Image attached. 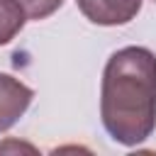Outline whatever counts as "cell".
<instances>
[{
    "label": "cell",
    "mask_w": 156,
    "mask_h": 156,
    "mask_svg": "<svg viewBox=\"0 0 156 156\" xmlns=\"http://www.w3.org/2000/svg\"><path fill=\"white\" fill-rule=\"evenodd\" d=\"M34 100V90L20 78L0 73V132H7L20 122L27 107Z\"/></svg>",
    "instance_id": "obj_2"
},
{
    "label": "cell",
    "mask_w": 156,
    "mask_h": 156,
    "mask_svg": "<svg viewBox=\"0 0 156 156\" xmlns=\"http://www.w3.org/2000/svg\"><path fill=\"white\" fill-rule=\"evenodd\" d=\"M27 15V20H46L49 15H54L63 0H17Z\"/></svg>",
    "instance_id": "obj_5"
},
{
    "label": "cell",
    "mask_w": 156,
    "mask_h": 156,
    "mask_svg": "<svg viewBox=\"0 0 156 156\" xmlns=\"http://www.w3.org/2000/svg\"><path fill=\"white\" fill-rule=\"evenodd\" d=\"M100 117L122 146H136L156 129V54L146 46L115 51L102 71Z\"/></svg>",
    "instance_id": "obj_1"
},
{
    "label": "cell",
    "mask_w": 156,
    "mask_h": 156,
    "mask_svg": "<svg viewBox=\"0 0 156 156\" xmlns=\"http://www.w3.org/2000/svg\"><path fill=\"white\" fill-rule=\"evenodd\" d=\"M27 22V15L17 0H0V46L12 41Z\"/></svg>",
    "instance_id": "obj_4"
},
{
    "label": "cell",
    "mask_w": 156,
    "mask_h": 156,
    "mask_svg": "<svg viewBox=\"0 0 156 156\" xmlns=\"http://www.w3.org/2000/svg\"><path fill=\"white\" fill-rule=\"evenodd\" d=\"M78 10L100 27L127 24L141 10V0H76Z\"/></svg>",
    "instance_id": "obj_3"
}]
</instances>
